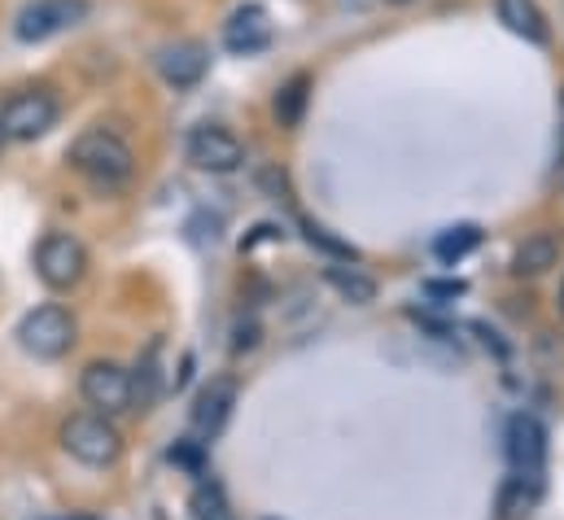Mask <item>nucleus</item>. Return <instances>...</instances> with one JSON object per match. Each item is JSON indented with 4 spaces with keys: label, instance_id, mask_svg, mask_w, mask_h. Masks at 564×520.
Returning <instances> with one entry per match:
<instances>
[{
    "label": "nucleus",
    "instance_id": "nucleus-5",
    "mask_svg": "<svg viewBox=\"0 0 564 520\" xmlns=\"http://www.w3.org/2000/svg\"><path fill=\"white\" fill-rule=\"evenodd\" d=\"M35 275H40L53 293L75 289V284L88 275V250H84V241L70 237V232H48V237L35 246Z\"/></svg>",
    "mask_w": 564,
    "mask_h": 520
},
{
    "label": "nucleus",
    "instance_id": "nucleus-25",
    "mask_svg": "<svg viewBox=\"0 0 564 520\" xmlns=\"http://www.w3.org/2000/svg\"><path fill=\"white\" fill-rule=\"evenodd\" d=\"M561 315H564V284H561Z\"/></svg>",
    "mask_w": 564,
    "mask_h": 520
},
{
    "label": "nucleus",
    "instance_id": "nucleus-1",
    "mask_svg": "<svg viewBox=\"0 0 564 520\" xmlns=\"http://www.w3.org/2000/svg\"><path fill=\"white\" fill-rule=\"evenodd\" d=\"M66 162H70L97 193H119V188L137 175V153H132V144L110 128L79 131L75 144L66 149Z\"/></svg>",
    "mask_w": 564,
    "mask_h": 520
},
{
    "label": "nucleus",
    "instance_id": "nucleus-14",
    "mask_svg": "<svg viewBox=\"0 0 564 520\" xmlns=\"http://www.w3.org/2000/svg\"><path fill=\"white\" fill-rule=\"evenodd\" d=\"M561 250L564 241L556 232H530L521 246H517V254H512V271L521 275V280H539V275H547L556 262H561Z\"/></svg>",
    "mask_w": 564,
    "mask_h": 520
},
{
    "label": "nucleus",
    "instance_id": "nucleus-11",
    "mask_svg": "<svg viewBox=\"0 0 564 520\" xmlns=\"http://www.w3.org/2000/svg\"><path fill=\"white\" fill-rule=\"evenodd\" d=\"M206 66H210V53H206V44H197V40H175V44H166L162 53H158V75L171 84V88H197L202 84V75H206Z\"/></svg>",
    "mask_w": 564,
    "mask_h": 520
},
{
    "label": "nucleus",
    "instance_id": "nucleus-3",
    "mask_svg": "<svg viewBox=\"0 0 564 520\" xmlns=\"http://www.w3.org/2000/svg\"><path fill=\"white\" fill-rule=\"evenodd\" d=\"M75 315L66 311V306H57V302H44V306H35V311H26L22 319H18V346L31 355V359H44V364H53V359H62V355H70V346H75Z\"/></svg>",
    "mask_w": 564,
    "mask_h": 520
},
{
    "label": "nucleus",
    "instance_id": "nucleus-13",
    "mask_svg": "<svg viewBox=\"0 0 564 520\" xmlns=\"http://www.w3.org/2000/svg\"><path fill=\"white\" fill-rule=\"evenodd\" d=\"M495 18H499L512 35H521L525 44H539V48H543V44L552 40V26H547L539 0H495Z\"/></svg>",
    "mask_w": 564,
    "mask_h": 520
},
{
    "label": "nucleus",
    "instance_id": "nucleus-4",
    "mask_svg": "<svg viewBox=\"0 0 564 520\" xmlns=\"http://www.w3.org/2000/svg\"><path fill=\"white\" fill-rule=\"evenodd\" d=\"M57 115H62V106H57V97L48 88H26V93H13L0 106V131H4V140L31 144V140L53 131Z\"/></svg>",
    "mask_w": 564,
    "mask_h": 520
},
{
    "label": "nucleus",
    "instance_id": "nucleus-24",
    "mask_svg": "<svg viewBox=\"0 0 564 520\" xmlns=\"http://www.w3.org/2000/svg\"><path fill=\"white\" fill-rule=\"evenodd\" d=\"M556 180L564 184V136H561V153H556Z\"/></svg>",
    "mask_w": 564,
    "mask_h": 520
},
{
    "label": "nucleus",
    "instance_id": "nucleus-16",
    "mask_svg": "<svg viewBox=\"0 0 564 520\" xmlns=\"http://www.w3.org/2000/svg\"><path fill=\"white\" fill-rule=\"evenodd\" d=\"M324 280L346 297V302H355V306H368V302H377V280L364 271V267H350V262H333V267H324Z\"/></svg>",
    "mask_w": 564,
    "mask_h": 520
},
{
    "label": "nucleus",
    "instance_id": "nucleus-18",
    "mask_svg": "<svg viewBox=\"0 0 564 520\" xmlns=\"http://www.w3.org/2000/svg\"><path fill=\"white\" fill-rule=\"evenodd\" d=\"M158 342L144 350V359L137 364V372H132V411H149L153 407V398L162 390V372H158Z\"/></svg>",
    "mask_w": 564,
    "mask_h": 520
},
{
    "label": "nucleus",
    "instance_id": "nucleus-2",
    "mask_svg": "<svg viewBox=\"0 0 564 520\" xmlns=\"http://www.w3.org/2000/svg\"><path fill=\"white\" fill-rule=\"evenodd\" d=\"M62 446L70 459H79L84 468H110L123 455V433L115 424V415L101 411H79L62 424Z\"/></svg>",
    "mask_w": 564,
    "mask_h": 520
},
{
    "label": "nucleus",
    "instance_id": "nucleus-22",
    "mask_svg": "<svg viewBox=\"0 0 564 520\" xmlns=\"http://www.w3.org/2000/svg\"><path fill=\"white\" fill-rule=\"evenodd\" d=\"M464 293H468L464 280H424V297H433V302H455Z\"/></svg>",
    "mask_w": 564,
    "mask_h": 520
},
{
    "label": "nucleus",
    "instance_id": "nucleus-23",
    "mask_svg": "<svg viewBox=\"0 0 564 520\" xmlns=\"http://www.w3.org/2000/svg\"><path fill=\"white\" fill-rule=\"evenodd\" d=\"M254 346H259V324H254V319L237 324V342H232V350H254Z\"/></svg>",
    "mask_w": 564,
    "mask_h": 520
},
{
    "label": "nucleus",
    "instance_id": "nucleus-20",
    "mask_svg": "<svg viewBox=\"0 0 564 520\" xmlns=\"http://www.w3.org/2000/svg\"><path fill=\"white\" fill-rule=\"evenodd\" d=\"M302 237H306V246L311 250H324L333 262H359V250L350 246V241H341V237H333L324 224H315V219H302Z\"/></svg>",
    "mask_w": 564,
    "mask_h": 520
},
{
    "label": "nucleus",
    "instance_id": "nucleus-17",
    "mask_svg": "<svg viewBox=\"0 0 564 520\" xmlns=\"http://www.w3.org/2000/svg\"><path fill=\"white\" fill-rule=\"evenodd\" d=\"M477 246H481V228H477V224H451V228H442V232L433 237V259L455 267V262L468 259Z\"/></svg>",
    "mask_w": 564,
    "mask_h": 520
},
{
    "label": "nucleus",
    "instance_id": "nucleus-15",
    "mask_svg": "<svg viewBox=\"0 0 564 520\" xmlns=\"http://www.w3.org/2000/svg\"><path fill=\"white\" fill-rule=\"evenodd\" d=\"M306 106H311V75L297 71V75H289L281 88H276L272 115H276V123H281L284 131H297L302 119H306Z\"/></svg>",
    "mask_w": 564,
    "mask_h": 520
},
{
    "label": "nucleus",
    "instance_id": "nucleus-6",
    "mask_svg": "<svg viewBox=\"0 0 564 520\" xmlns=\"http://www.w3.org/2000/svg\"><path fill=\"white\" fill-rule=\"evenodd\" d=\"M184 153H188V162H193L197 171H206V175H232V171H241V162H246V144L224 128V123H202V128H193L188 140H184Z\"/></svg>",
    "mask_w": 564,
    "mask_h": 520
},
{
    "label": "nucleus",
    "instance_id": "nucleus-27",
    "mask_svg": "<svg viewBox=\"0 0 564 520\" xmlns=\"http://www.w3.org/2000/svg\"><path fill=\"white\" fill-rule=\"evenodd\" d=\"M0 149H4V131H0Z\"/></svg>",
    "mask_w": 564,
    "mask_h": 520
},
{
    "label": "nucleus",
    "instance_id": "nucleus-9",
    "mask_svg": "<svg viewBox=\"0 0 564 520\" xmlns=\"http://www.w3.org/2000/svg\"><path fill=\"white\" fill-rule=\"evenodd\" d=\"M79 393H84V402H88L93 411H101V415H123V411H132V372L119 368V364H110V359H97V364L84 368Z\"/></svg>",
    "mask_w": 564,
    "mask_h": 520
},
{
    "label": "nucleus",
    "instance_id": "nucleus-8",
    "mask_svg": "<svg viewBox=\"0 0 564 520\" xmlns=\"http://www.w3.org/2000/svg\"><path fill=\"white\" fill-rule=\"evenodd\" d=\"M508 464H512V477L530 481V486H543V468H547V429L539 415H512L508 420Z\"/></svg>",
    "mask_w": 564,
    "mask_h": 520
},
{
    "label": "nucleus",
    "instance_id": "nucleus-7",
    "mask_svg": "<svg viewBox=\"0 0 564 520\" xmlns=\"http://www.w3.org/2000/svg\"><path fill=\"white\" fill-rule=\"evenodd\" d=\"M88 9H93L88 0H31V4L13 18V35H18L22 44H44V40L70 31L75 22H84Z\"/></svg>",
    "mask_w": 564,
    "mask_h": 520
},
{
    "label": "nucleus",
    "instance_id": "nucleus-10",
    "mask_svg": "<svg viewBox=\"0 0 564 520\" xmlns=\"http://www.w3.org/2000/svg\"><path fill=\"white\" fill-rule=\"evenodd\" d=\"M232 407H237V381L232 377H215L210 386H202V393L193 398V433L202 437V442H210V437H219L224 433V424H228V415H232Z\"/></svg>",
    "mask_w": 564,
    "mask_h": 520
},
{
    "label": "nucleus",
    "instance_id": "nucleus-21",
    "mask_svg": "<svg viewBox=\"0 0 564 520\" xmlns=\"http://www.w3.org/2000/svg\"><path fill=\"white\" fill-rule=\"evenodd\" d=\"M171 464H180V468H188L193 477H202V468H206V455H202V442H193V437H184V442H175V446H171Z\"/></svg>",
    "mask_w": 564,
    "mask_h": 520
},
{
    "label": "nucleus",
    "instance_id": "nucleus-12",
    "mask_svg": "<svg viewBox=\"0 0 564 520\" xmlns=\"http://www.w3.org/2000/svg\"><path fill=\"white\" fill-rule=\"evenodd\" d=\"M272 44V18L263 4H241L228 26H224V48L237 53V57H250V53H263Z\"/></svg>",
    "mask_w": 564,
    "mask_h": 520
},
{
    "label": "nucleus",
    "instance_id": "nucleus-19",
    "mask_svg": "<svg viewBox=\"0 0 564 520\" xmlns=\"http://www.w3.org/2000/svg\"><path fill=\"white\" fill-rule=\"evenodd\" d=\"M188 517L193 520H237V512H232V503H228V495H224L219 481H202V486L188 495Z\"/></svg>",
    "mask_w": 564,
    "mask_h": 520
},
{
    "label": "nucleus",
    "instance_id": "nucleus-26",
    "mask_svg": "<svg viewBox=\"0 0 564 520\" xmlns=\"http://www.w3.org/2000/svg\"><path fill=\"white\" fill-rule=\"evenodd\" d=\"M390 4H412V0H390Z\"/></svg>",
    "mask_w": 564,
    "mask_h": 520
}]
</instances>
